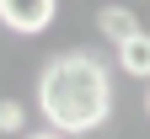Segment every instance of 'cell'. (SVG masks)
Instances as JSON below:
<instances>
[{
  "label": "cell",
  "instance_id": "obj_6",
  "mask_svg": "<svg viewBox=\"0 0 150 139\" xmlns=\"http://www.w3.org/2000/svg\"><path fill=\"white\" fill-rule=\"evenodd\" d=\"M22 139H64V134H54V128H38V134H22Z\"/></svg>",
  "mask_w": 150,
  "mask_h": 139
},
{
  "label": "cell",
  "instance_id": "obj_7",
  "mask_svg": "<svg viewBox=\"0 0 150 139\" xmlns=\"http://www.w3.org/2000/svg\"><path fill=\"white\" fill-rule=\"evenodd\" d=\"M145 118H150V80H145Z\"/></svg>",
  "mask_w": 150,
  "mask_h": 139
},
{
  "label": "cell",
  "instance_id": "obj_5",
  "mask_svg": "<svg viewBox=\"0 0 150 139\" xmlns=\"http://www.w3.org/2000/svg\"><path fill=\"white\" fill-rule=\"evenodd\" d=\"M27 128V107L22 102H0V134H22Z\"/></svg>",
  "mask_w": 150,
  "mask_h": 139
},
{
  "label": "cell",
  "instance_id": "obj_2",
  "mask_svg": "<svg viewBox=\"0 0 150 139\" xmlns=\"http://www.w3.org/2000/svg\"><path fill=\"white\" fill-rule=\"evenodd\" d=\"M59 16V0H0V27L16 37H43Z\"/></svg>",
  "mask_w": 150,
  "mask_h": 139
},
{
  "label": "cell",
  "instance_id": "obj_3",
  "mask_svg": "<svg viewBox=\"0 0 150 139\" xmlns=\"http://www.w3.org/2000/svg\"><path fill=\"white\" fill-rule=\"evenodd\" d=\"M118 48V70L129 75V80H150V32H129L123 43H112Z\"/></svg>",
  "mask_w": 150,
  "mask_h": 139
},
{
  "label": "cell",
  "instance_id": "obj_1",
  "mask_svg": "<svg viewBox=\"0 0 150 139\" xmlns=\"http://www.w3.org/2000/svg\"><path fill=\"white\" fill-rule=\"evenodd\" d=\"M38 112L64 139H86L112 118V75L91 48H64L38 70Z\"/></svg>",
  "mask_w": 150,
  "mask_h": 139
},
{
  "label": "cell",
  "instance_id": "obj_4",
  "mask_svg": "<svg viewBox=\"0 0 150 139\" xmlns=\"http://www.w3.org/2000/svg\"><path fill=\"white\" fill-rule=\"evenodd\" d=\"M97 32L107 37V43H123L129 32H139V16L129 11V6H102L97 11Z\"/></svg>",
  "mask_w": 150,
  "mask_h": 139
}]
</instances>
